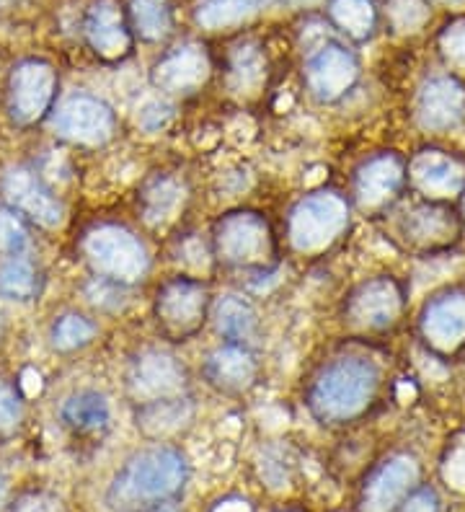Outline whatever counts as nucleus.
Returning <instances> with one entry per match:
<instances>
[{
	"instance_id": "f257e3e1",
	"label": "nucleus",
	"mask_w": 465,
	"mask_h": 512,
	"mask_svg": "<svg viewBox=\"0 0 465 512\" xmlns=\"http://www.w3.org/2000/svg\"><path fill=\"white\" fill-rule=\"evenodd\" d=\"M380 394V365L367 355H336L310 375L305 406L321 425H349L370 412Z\"/></svg>"
},
{
	"instance_id": "f03ea898",
	"label": "nucleus",
	"mask_w": 465,
	"mask_h": 512,
	"mask_svg": "<svg viewBox=\"0 0 465 512\" xmlns=\"http://www.w3.org/2000/svg\"><path fill=\"white\" fill-rule=\"evenodd\" d=\"M186 481V461L179 450L145 448L124 463L109 484L106 505L114 512H148L179 497Z\"/></svg>"
},
{
	"instance_id": "7ed1b4c3",
	"label": "nucleus",
	"mask_w": 465,
	"mask_h": 512,
	"mask_svg": "<svg viewBox=\"0 0 465 512\" xmlns=\"http://www.w3.org/2000/svg\"><path fill=\"white\" fill-rule=\"evenodd\" d=\"M81 251L101 280L130 285L143 280L150 267L143 241L122 225H96L83 236Z\"/></svg>"
},
{
	"instance_id": "20e7f679",
	"label": "nucleus",
	"mask_w": 465,
	"mask_h": 512,
	"mask_svg": "<svg viewBox=\"0 0 465 512\" xmlns=\"http://www.w3.org/2000/svg\"><path fill=\"white\" fill-rule=\"evenodd\" d=\"M349 223V205L339 192L321 189L295 202L287 218L290 244L303 254H316L331 246Z\"/></svg>"
},
{
	"instance_id": "39448f33",
	"label": "nucleus",
	"mask_w": 465,
	"mask_h": 512,
	"mask_svg": "<svg viewBox=\"0 0 465 512\" xmlns=\"http://www.w3.org/2000/svg\"><path fill=\"white\" fill-rule=\"evenodd\" d=\"M217 259L230 267H254L269 256L272 238L264 218L256 213H230L212 231Z\"/></svg>"
},
{
	"instance_id": "423d86ee",
	"label": "nucleus",
	"mask_w": 465,
	"mask_h": 512,
	"mask_svg": "<svg viewBox=\"0 0 465 512\" xmlns=\"http://www.w3.org/2000/svg\"><path fill=\"white\" fill-rule=\"evenodd\" d=\"M210 311V290L192 277H174L168 280L155 298V316L163 331L174 337H189L205 324Z\"/></svg>"
},
{
	"instance_id": "0eeeda50",
	"label": "nucleus",
	"mask_w": 465,
	"mask_h": 512,
	"mask_svg": "<svg viewBox=\"0 0 465 512\" xmlns=\"http://www.w3.org/2000/svg\"><path fill=\"white\" fill-rule=\"evenodd\" d=\"M127 386L140 406L153 401L179 399L184 396L186 373L174 355L163 350H143L132 360Z\"/></svg>"
},
{
	"instance_id": "6e6552de",
	"label": "nucleus",
	"mask_w": 465,
	"mask_h": 512,
	"mask_svg": "<svg viewBox=\"0 0 465 512\" xmlns=\"http://www.w3.org/2000/svg\"><path fill=\"white\" fill-rule=\"evenodd\" d=\"M52 130L70 143L104 145L114 132V112L96 96L75 94L52 114Z\"/></svg>"
},
{
	"instance_id": "1a4fd4ad",
	"label": "nucleus",
	"mask_w": 465,
	"mask_h": 512,
	"mask_svg": "<svg viewBox=\"0 0 465 512\" xmlns=\"http://www.w3.org/2000/svg\"><path fill=\"white\" fill-rule=\"evenodd\" d=\"M0 192L16 213L26 215L44 228H57L65 220V207L34 171L13 166L0 176Z\"/></svg>"
},
{
	"instance_id": "9d476101",
	"label": "nucleus",
	"mask_w": 465,
	"mask_h": 512,
	"mask_svg": "<svg viewBox=\"0 0 465 512\" xmlns=\"http://www.w3.org/2000/svg\"><path fill=\"white\" fill-rule=\"evenodd\" d=\"M401 306L403 295L396 282L391 277H372V280L360 282L347 295L344 313H347L349 324L367 331H378L396 324Z\"/></svg>"
},
{
	"instance_id": "9b49d317",
	"label": "nucleus",
	"mask_w": 465,
	"mask_h": 512,
	"mask_svg": "<svg viewBox=\"0 0 465 512\" xmlns=\"http://www.w3.org/2000/svg\"><path fill=\"white\" fill-rule=\"evenodd\" d=\"M414 458L409 456H393L375 469V474L367 479L365 492H362V512H393L409 497V489L416 484Z\"/></svg>"
},
{
	"instance_id": "f8f14e48",
	"label": "nucleus",
	"mask_w": 465,
	"mask_h": 512,
	"mask_svg": "<svg viewBox=\"0 0 465 512\" xmlns=\"http://www.w3.org/2000/svg\"><path fill=\"white\" fill-rule=\"evenodd\" d=\"M55 99V75L47 65L26 63L11 78V114L21 125H31L47 114Z\"/></svg>"
},
{
	"instance_id": "ddd939ff",
	"label": "nucleus",
	"mask_w": 465,
	"mask_h": 512,
	"mask_svg": "<svg viewBox=\"0 0 465 512\" xmlns=\"http://www.w3.org/2000/svg\"><path fill=\"white\" fill-rule=\"evenodd\" d=\"M357 65L341 47H323L305 65V81L310 91L323 101H334L352 88Z\"/></svg>"
},
{
	"instance_id": "4468645a",
	"label": "nucleus",
	"mask_w": 465,
	"mask_h": 512,
	"mask_svg": "<svg viewBox=\"0 0 465 512\" xmlns=\"http://www.w3.org/2000/svg\"><path fill=\"white\" fill-rule=\"evenodd\" d=\"M419 122L429 130H450L465 117V88L455 78H432L419 94Z\"/></svg>"
},
{
	"instance_id": "2eb2a0df",
	"label": "nucleus",
	"mask_w": 465,
	"mask_h": 512,
	"mask_svg": "<svg viewBox=\"0 0 465 512\" xmlns=\"http://www.w3.org/2000/svg\"><path fill=\"white\" fill-rule=\"evenodd\" d=\"M422 331L440 350L458 347L465 339V293L450 290L429 300L422 316Z\"/></svg>"
},
{
	"instance_id": "dca6fc26",
	"label": "nucleus",
	"mask_w": 465,
	"mask_h": 512,
	"mask_svg": "<svg viewBox=\"0 0 465 512\" xmlns=\"http://www.w3.org/2000/svg\"><path fill=\"white\" fill-rule=\"evenodd\" d=\"M403 182V163L393 153L367 158L354 174V194L362 207H380L391 200Z\"/></svg>"
},
{
	"instance_id": "f3484780",
	"label": "nucleus",
	"mask_w": 465,
	"mask_h": 512,
	"mask_svg": "<svg viewBox=\"0 0 465 512\" xmlns=\"http://www.w3.org/2000/svg\"><path fill=\"white\" fill-rule=\"evenodd\" d=\"M411 179L424 194L447 197L465 187V169L458 158L442 150H424L411 161Z\"/></svg>"
},
{
	"instance_id": "a211bd4d",
	"label": "nucleus",
	"mask_w": 465,
	"mask_h": 512,
	"mask_svg": "<svg viewBox=\"0 0 465 512\" xmlns=\"http://www.w3.org/2000/svg\"><path fill=\"white\" fill-rule=\"evenodd\" d=\"M205 378L225 394H241L256 381V360L241 344H225L207 357Z\"/></svg>"
},
{
	"instance_id": "6ab92c4d",
	"label": "nucleus",
	"mask_w": 465,
	"mask_h": 512,
	"mask_svg": "<svg viewBox=\"0 0 465 512\" xmlns=\"http://www.w3.org/2000/svg\"><path fill=\"white\" fill-rule=\"evenodd\" d=\"M62 422L75 432H101L109 427V419H112V406L109 399L93 388L86 391H75L73 396L65 399L60 409Z\"/></svg>"
},
{
	"instance_id": "aec40b11",
	"label": "nucleus",
	"mask_w": 465,
	"mask_h": 512,
	"mask_svg": "<svg viewBox=\"0 0 465 512\" xmlns=\"http://www.w3.org/2000/svg\"><path fill=\"white\" fill-rule=\"evenodd\" d=\"M215 326L217 331L228 339V344H241L254 337L256 331V311L251 303H246L238 295H225L215 303Z\"/></svg>"
},
{
	"instance_id": "412c9836",
	"label": "nucleus",
	"mask_w": 465,
	"mask_h": 512,
	"mask_svg": "<svg viewBox=\"0 0 465 512\" xmlns=\"http://www.w3.org/2000/svg\"><path fill=\"white\" fill-rule=\"evenodd\" d=\"M205 75V60L197 52H181V55L171 57L158 68L155 83L171 91V94H192L194 88L205 81Z\"/></svg>"
},
{
	"instance_id": "4be33fe9",
	"label": "nucleus",
	"mask_w": 465,
	"mask_h": 512,
	"mask_svg": "<svg viewBox=\"0 0 465 512\" xmlns=\"http://www.w3.org/2000/svg\"><path fill=\"white\" fill-rule=\"evenodd\" d=\"M181 200H184L181 184L174 182L171 176H158L140 194V207H143L148 223H166V220L174 218Z\"/></svg>"
},
{
	"instance_id": "5701e85b",
	"label": "nucleus",
	"mask_w": 465,
	"mask_h": 512,
	"mask_svg": "<svg viewBox=\"0 0 465 512\" xmlns=\"http://www.w3.org/2000/svg\"><path fill=\"white\" fill-rule=\"evenodd\" d=\"M39 293V272L24 254L8 256L0 264V295L11 300H29Z\"/></svg>"
},
{
	"instance_id": "b1692460",
	"label": "nucleus",
	"mask_w": 465,
	"mask_h": 512,
	"mask_svg": "<svg viewBox=\"0 0 465 512\" xmlns=\"http://www.w3.org/2000/svg\"><path fill=\"white\" fill-rule=\"evenodd\" d=\"M189 417V399L179 396V399L153 401V404L140 406V425L148 432H171L181 427V422Z\"/></svg>"
},
{
	"instance_id": "393cba45",
	"label": "nucleus",
	"mask_w": 465,
	"mask_h": 512,
	"mask_svg": "<svg viewBox=\"0 0 465 512\" xmlns=\"http://www.w3.org/2000/svg\"><path fill=\"white\" fill-rule=\"evenodd\" d=\"M96 334V326L86 319V316H78V313H65L52 326V347L60 352H73L86 347L88 342Z\"/></svg>"
},
{
	"instance_id": "a878e982",
	"label": "nucleus",
	"mask_w": 465,
	"mask_h": 512,
	"mask_svg": "<svg viewBox=\"0 0 465 512\" xmlns=\"http://www.w3.org/2000/svg\"><path fill=\"white\" fill-rule=\"evenodd\" d=\"M450 231H453V220H447L445 210H437V207H419L406 220V233L414 241H437Z\"/></svg>"
},
{
	"instance_id": "bb28decb",
	"label": "nucleus",
	"mask_w": 465,
	"mask_h": 512,
	"mask_svg": "<svg viewBox=\"0 0 465 512\" xmlns=\"http://www.w3.org/2000/svg\"><path fill=\"white\" fill-rule=\"evenodd\" d=\"M91 39L101 52H106V55L122 52L124 47H127V37H124L122 24H119L117 16L109 11H101L99 19L91 24Z\"/></svg>"
},
{
	"instance_id": "cd10ccee",
	"label": "nucleus",
	"mask_w": 465,
	"mask_h": 512,
	"mask_svg": "<svg viewBox=\"0 0 465 512\" xmlns=\"http://www.w3.org/2000/svg\"><path fill=\"white\" fill-rule=\"evenodd\" d=\"M26 228L13 207H0V254L16 256L26 249Z\"/></svg>"
},
{
	"instance_id": "c85d7f7f",
	"label": "nucleus",
	"mask_w": 465,
	"mask_h": 512,
	"mask_svg": "<svg viewBox=\"0 0 465 512\" xmlns=\"http://www.w3.org/2000/svg\"><path fill=\"white\" fill-rule=\"evenodd\" d=\"M135 16L140 32L148 39L163 37L168 32V11L163 0H140Z\"/></svg>"
},
{
	"instance_id": "c756f323",
	"label": "nucleus",
	"mask_w": 465,
	"mask_h": 512,
	"mask_svg": "<svg viewBox=\"0 0 465 512\" xmlns=\"http://www.w3.org/2000/svg\"><path fill=\"white\" fill-rule=\"evenodd\" d=\"M254 8V0H212L205 11L199 13V19L210 26L230 24V21L243 19Z\"/></svg>"
},
{
	"instance_id": "7c9ffc66",
	"label": "nucleus",
	"mask_w": 465,
	"mask_h": 512,
	"mask_svg": "<svg viewBox=\"0 0 465 512\" xmlns=\"http://www.w3.org/2000/svg\"><path fill=\"white\" fill-rule=\"evenodd\" d=\"M336 16L352 34L370 32L372 11L370 3H365V0H341V3H336Z\"/></svg>"
},
{
	"instance_id": "2f4dec72",
	"label": "nucleus",
	"mask_w": 465,
	"mask_h": 512,
	"mask_svg": "<svg viewBox=\"0 0 465 512\" xmlns=\"http://www.w3.org/2000/svg\"><path fill=\"white\" fill-rule=\"evenodd\" d=\"M21 399L6 381H0V430H13L21 422Z\"/></svg>"
},
{
	"instance_id": "473e14b6",
	"label": "nucleus",
	"mask_w": 465,
	"mask_h": 512,
	"mask_svg": "<svg viewBox=\"0 0 465 512\" xmlns=\"http://www.w3.org/2000/svg\"><path fill=\"white\" fill-rule=\"evenodd\" d=\"M437 494L432 489H419V492L409 494L401 505L396 507V512H437Z\"/></svg>"
},
{
	"instance_id": "72a5a7b5",
	"label": "nucleus",
	"mask_w": 465,
	"mask_h": 512,
	"mask_svg": "<svg viewBox=\"0 0 465 512\" xmlns=\"http://www.w3.org/2000/svg\"><path fill=\"white\" fill-rule=\"evenodd\" d=\"M13 512H60V502L55 497L31 494V497H24L19 505L13 507Z\"/></svg>"
},
{
	"instance_id": "f704fd0d",
	"label": "nucleus",
	"mask_w": 465,
	"mask_h": 512,
	"mask_svg": "<svg viewBox=\"0 0 465 512\" xmlns=\"http://www.w3.org/2000/svg\"><path fill=\"white\" fill-rule=\"evenodd\" d=\"M445 47H447V55L453 57V60H458V63L465 65V24L455 26L453 32L447 34Z\"/></svg>"
},
{
	"instance_id": "c9c22d12",
	"label": "nucleus",
	"mask_w": 465,
	"mask_h": 512,
	"mask_svg": "<svg viewBox=\"0 0 465 512\" xmlns=\"http://www.w3.org/2000/svg\"><path fill=\"white\" fill-rule=\"evenodd\" d=\"M3 502H6V481L0 476V507H3Z\"/></svg>"
},
{
	"instance_id": "e433bc0d",
	"label": "nucleus",
	"mask_w": 465,
	"mask_h": 512,
	"mask_svg": "<svg viewBox=\"0 0 465 512\" xmlns=\"http://www.w3.org/2000/svg\"><path fill=\"white\" fill-rule=\"evenodd\" d=\"M158 512H168V510H158Z\"/></svg>"
},
{
	"instance_id": "4c0bfd02",
	"label": "nucleus",
	"mask_w": 465,
	"mask_h": 512,
	"mask_svg": "<svg viewBox=\"0 0 465 512\" xmlns=\"http://www.w3.org/2000/svg\"><path fill=\"white\" fill-rule=\"evenodd\" d=\"M225 512H230V510H228V507H225Z\"/></svg>"
}]
</instances>
